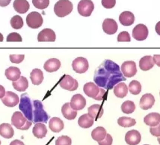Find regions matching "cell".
I'll return each mask as SVG.
<instances>
[{"label":"cell","mask_w":160,"mask_h":145,"mask_svg":"<svg viewBox=\"0 0 160 145\" xmlns=\"http://www.w3.org/2000/svg\"><path fill=\"white\" fill-rule=\"evenodd\" d=\"M127 80L119 66L113 61L106 60L95 70L94 81L99 87L106 89L114 88L118 83Z\"/></svg>","instance_id":"6da1fadb"},{"label":"cell","mask_w":160,"mask_h":145,"mask_svg":"<svg viewBox=\"0 0 160 145\" xmlns=\"http://www.w3.org/2000/svg\"><path fill=\"white\" fill-rule=\"evenodd\" d=\"M19 108L26 119L32 123H46L49 118L43 110V104L39 100H31L28 93L21 95Z\"/></svg>","instance_id":"7a4b0ae2"},{"label":"cell","mask_w":160,"mask_h":145,"mask_svg":"<svg viewBox=\"0 0 160 145\" xmlns=\"http://www.w3.org/2000/svg\"><path fill=\"white\" fill-rule=\"evenodd\" d=\"M11 124L20 130H28L32 125V122L26 119L22 113L15 111L11 117Z\"/></svg>","instance_id":"3957f363"},{"label":"cell","mask_w":160,"mask_h":145,"mask_svg":"<svg viewBox=\"0 0 160 145\" xmlns=\"http://www.w3.org/2000/svg\"><path fill=\"white\" fill-rule=\"evenodd\" d=\"M73 8V4L69 0H59L54 6V12L56 16L64 18L70 14Z\"/></svg>","instance_id":"277c9868"},{"label":"cell","mask_w":160,"mask_h":145,"mask_svg":"<svg viewBox=\"0 0 160 145\" xmlns=\"http://www.w3.org/2000/svg\"><path fill=\"white\" fill-rule=\"evenodd\" d=\"M43 19L42 15L37 11H32L26 17V24L28 27L32 29H38L43 25Z\"/></svg>","instance_id":"5b68a950"},{"label":"cell","mask_w":160,"mask_h":145,"mask_svg":"<svg viewBox=\"0 0 160 145\" xmlns=\"http://www.w3.org/2000/svg\"><path fill=\"white\" fill-rule=\"evenodd\" d=\"M94 9V5L91 0H81L78 4V12L83 17H90Z\"/></svg>","instance_id":"8992f818"},{"label":"cell","mask_w":160,"mask_h":145,"mask_svg":"<svg viewBox=\"0 0 160 145\" xmlns=\"http://www.w3.org/2000/svg\"><path fill=\"white\" fill-rule=\"evenodd\" d=\"M59 85L62 89L69 91H75L79 87V83L76 79L70 75H64L59 81Z\"/></svg>","instance_id":"52a82bcc"},{"label":"cell","mask_w":160,"mask_h":145,"mask_svg":"<svg viewBox=\"0 0 160 145\" xmlns=\"http://www.w3.org/2000/svg\"><path fill=\"white\" fill-rule=\"evenodd\" d=\"M72 67H73V71H75L77 73L83 74L88 69V61L84 57H77L72 62Z\"/></svg>","instance_id":"ba28073f"},{"label":"cell","mask_w":160,"mask_h":145,"mask_svg":"<svg viewBox=\"0 0 160 145\" xmlns=\"http://www.w3.org/2000/svg\"><path fill=\"white\" fill-rule=\"evenodd\" d=\"M121 71L125 78H132L137 73L136 64L134 61H126L121 65Z\"/></svg>","instance_id":"9c48e42d"},{"label":"cell","mask_w":160,"mask_h":145,"mask_svg":"<svg viewBox=\"0 0 160 145\" xmlns=\"http://www.w3.org/2000/svg\"><path fill=\"white\" fill-rule=\"evenodd\" d=\"M149 31L145 25L138 24L133 28L132 36L137 41H144L148 38Z\"/></svg>","instance_id":"30bf717a"},{"label":"cell","mask_w":160,"mask_h":145,"mask_svg":"<svg viewBox=\"0 0 160 145\" xmlns=\"http://www.w3.org/2000/svg\"><path fill=\"white\" fill-rule=\"evenodd\" d=\"M56 35L55 32L51 29H44L38 33V41L39 42H54L56 41Z\"/></svg>","instance_id":"8fae6325"},{"label":"cell","mask_w":160,"mask_h":145,"mask_svg":"<svg viewBox=\"0 0 160 145\" xmlns=\"http://www.w3.org/2000/svg\"><path fill=\"white\" fill-rule=\"evenodd\" d=\"M83 91L88 96L96 100L97 97L98 96L99 93H100V88L95 83L88 82L84 85Z\"/></svg>","instance_id":"7c38bea8"},{"label":"cell","mask_w":160,"mask_h":145,"mask_svg":"<svg viewBox=\"0 0 160 145\" xmlns=\"http://www.w3.org/2000/svg\"><path fill=\"white\" fill-rule=\"evenodd\" d=\"M2 102L5 106L13 108L18 105V103L20 102V99L16 93L11 92V91H8L5 93V96L2 99Z\"/></svg>","instance_id":"4fadbf2b"},{"label":"cell","mask_w":160,"mask_h":145,"mask_svg":"<svg viewBox=\"0 0 160 145\" xmlns=\"http://www.w3.org/2000/svg\"><path fill=\"white\" fill-rule=\"evenodd\" d=\"M142 140V135L138 131L132 129L127 132L125 135V142L129 145H138Z\"/></svg>","instance_id":"5bb4252c"},{"label":"cell","mask_w":160,"mask_h":145,"mask_svg":"<svg viewBox=\"0 0 160 145\" xmlns=\"http://www.w3.org/2000/svg\"><path fill=\"white\" fill-rule=\"evenodd\" d=\"M70 104L71 108L77 111L85 108L86 105V100L81 94H76L71 98Z\"/></svg>","instance_id":"9a60e30c"},{"label":"cell","mask_w":160,"mask_h":145,"mask_svg":"<svg viewBox=\"0 0 160 145\" xmlns=\"http://www.w3.org/2000/svg\"><path fill=\"white\" fill-rule=\"evenodd\" d=\"M155 104V98L151 93H146L143 95L140 99L139 105L143 110L150 109Z\"/></svg>","instance_id":"2e32d148"},{"label":"cell","mask_w":160,"mask_h":145,"mask_svg":"<svg viewBox=\"0 0 160 145\" xmlns=\"http://www.w3.org/2000/svg\"><path fill=\"white\" fill-rule=\"evenodd\" d=\"M118 24L115 20L111 18L105 19L102 23V30L108 35H113L118 31Z\"/></svg>","instance_id":"e0dca14e"},{"label":"cell","mask_w":160,"mask_h":145,"mask_svg":"<svg viewBox=\"0 0 160 145\" xmlns=\"http://www.w3.org/2000/svg\"><path fill=\"white\" fill-rule=\"evenodd\" d=\"M119 21L125 26H129L135 22V16L130 11H123L119 16Z\"/></svg>","instance_id":"ac0fdd59"},{"label":"cell","mask_w":160,"mask_h":145,"mask_svg":"<svg viewBox=\"0 0 160 145\" xmlns=\"http://www.w3.org/2000/svg\"><path fill=\"white\" fill-rule=\"evenodd\" d=\"M5 77H6L9 81L14 82L20 79V78L21 77V72L19 68L15 67V66H11V67L8 68L7 69L5 70Z\"/></svg>","instance_id":"d6986e66"},{"label":"cell","mask_w":160,"mask_h":145,"mask_svg":"<svg viewBox=\"0 0 160 145\" xmlns=\"http://www.w3.org/2000/svg\"><path fill=\"white\" fill-rule=\"evenodd\" d=\"M61 67V62L56 58L49 59L43 65V68L47 72H54L58 71Z\"/></svg>","instance_id":"ffe728a7"},{"label":"cell","mask_w":160,"mask_h":145,"mask_svg":"<svg viewBox=\"0 0 160 145\" xmlns=\"http://www.w3.org/2000/svg\"><path fill=\"white\" fill-rule=\"evenodd\" d=\"M62 113L64 116V117H65L67 120H74L77 116V110H73V108L70 106V104L69 102H67L62 108Z\"/></svg>","instance_id":"44dd1931"},{"label":"cell","mask_w":160,"mask_h":145,"mask_svg":"<svg viewBox=\"0 0 160 145\" xmlns=\"http://www.w3.org/2000/svg\"><path fill=\"white\" fill-rule=\"evenodd\" d=\"M144 122L146 125L150 127L156 126L160 123V114L153 112L145 116L144 118Z\"/></svg>","instance_id":"7402d4cb"},{"label":"cell","mask_w":160,"mask_h":145,"mask_svg":"<svg viewBox=\"0 0 160 145\" xmlns=\"http://www.w3.org/2000/svg\"><path fill=\"white\" fill-rule=\"evenodd\" d=\"M155 62H154L153 56H144L139 61V67L142 71H148L153 67Z\"/></svg>","instance_id":"603a6c76"},{"label":"cell","mask_w":160,"mask_h":145,"mask_svg":"<svg viewBox=\"0 0 160 145\" xmlns=\"http://www.w3.org/2000/svg\"><path fill=\"white\" fill-rule=\"evenodd\" d=\"M14 10L20 14H25L29 9V3L27 0H15L13 4Z\"/></svg>","instance_id":"cb8c5ba5"},{"label":"cell","mask_w":160,"mask_h":145,"mask_svg":"<svg viewBox=\"0 0 160 145\" xmlns=\"http://www.w3.org/2000/svg\"><path fill=\"white\" fill-rule=\"evenodd\" d=\"M88 114L94 120H98L103 114L104 110L100 105H93L88 108Z\"/></svg>","instance_id":"d4e9b609"},{"label":"cell","mask_w":160,"mask_h":145,"mask_svg":"<svg viewBox=\"0 0 160 145\" xmlns=\"http://www.w3.org/2000/svg\"><path fill=\"white\" fill-rule=\"evenodd\" d=\"M49 127L53 132H60L64 129V124L60 118L52 117L49 123Z\"/></svg>","instance_id":"484cf974"},{"label":"cell","mask_w":160,"mask_h":145,"mask_svg":"<svg viewBox=\"0 0 160 145\" xmlns=\"http://www.w3.org/2000/svg\"><path fill=\"white\" fill-rule=\"evenodd\" d=\"M14 135V129L12 126L9 123H2L0 125V135L3 138L9 139L11 138Z\"/></svg>","instance_id":"4316f807"},{"label":"cell","mask_w":160,"mask_h":145,"mask_svg":"<svg viewBox=\"0 0 160 145\" xmlns=\"http://www.w3.org/2000/svg\"><path fill=\"white\" fill-rule=\"evenodd\" d=\"M94 119L91 117L88 114H85L82 115L78 120V124L80 127L83 129H88L94 124Z\"/></svg>","instance_id":"83f0119b"},{"label":"cell","mask_w":160,"mask_h":145,"mask_svg":"<svg viewBox=\"0 0 160 145\" xmlns=\"http://www.w3.org/2000/svg\"><path fill=\"white\" fill-rule=\"evenodd\" d=\"M33 135L38 138H43L47 134V129L46 126L42 123H35L32 130Z\"/></svg>","instance_id":"f1b7e54d"},{"label":"cell","mask_w":160,"mask_h":145,"mask_svg":"<svg viewBox=\"0 0 160 145\" xmlns=\"http://www.w3.org/2000/svg\"><path fill=\"white\" fill-rule=\"evenodd\" d=\"M32 83L34 85H40L43 81V73L39 68H35L30 74Z\"/></svg>","instance_id":"f546056e"},{"label":"cell","mask_w":160,"mask_h":145,"mask_svg":"<svg viewBox=\"0 0 160 145\" xmlns=\"http://www.w3.org/2000/svg\"><path fill=\"white\" fill-rule=\"evenodd\" d=\"M12 85L16 90L19 91V92H24L26 89H28V81L26 77L21 76L20 79L17 81L13 82Z\"/></svg>","instance_id":"4dcf8cb0"},{"label":"cell","mask_w":160,"mask_h":145,"mask_svg":"<svg viewBox=\"0 0 160 145\" xmlns=\"http://www.w3.org/2000/svg\"><path fill=\"white\" fill-rule=\"evenodd\" d=\"M106 129L102 126H98L95 128L94 130L91 132V137L96 142H101L106 138Z\"/></svg>","instance_id":"1f68e13d"},{"label":"cell","mask_w":160,"mask_h":145,"mask_svg":"<svg viewBox=\"0 0 160 145\" xmlns=\"http://www.w3.org/2000/svg\"><path fill=\"white\" fill-rule=\"evenodd\" d=\"M128 88L125 83H119L114 87V93L118 98L123 99L127 95Z\"/></svg>","instance_id":"d6a6232c"},{"label":"cell","mask_w":160,"mask_h":145,"mask_svg":"<svg viewBox=\"0 0 160 145\" xmlns=\"http://www.w3.org/2000/svg\"><path fill=\"white\" fill-rule=\"evenodd\" d=\"M118 123L119 126H121L122 127L128 128L136 125V120L133 119V118L127 117H121L118 120Z\"/></svg>","instance_id":"836d02e7"},{"label":"cell","mask_w":160,"mask_h":145,"mask_svg":"<svg viewBox=\"0 0 160 145\" xmlns=\"http://www.w3.org/2000/svg\"><path fill=\"white\" fill-rule=\"evenodd\" d=\"M136 105L132 101H125L121 105V110L123 113L129 114H132L136 110Z\"/></svg>","instance_id":"e575fe53"},{"label":"cell","mask_w":160,"mask_h":145,"mask_svg":"<svg viewBox=\"0 0 160 145\" xmlns=\"http://www.w3.org/2000/svg\"><path fill=\"white\" fill-rule=\"evenodd\" d=\"M129 93L132 95H138L142 92V85L138 81H132L129 84Z\"/></svg>","instance_id":"d590c367"},{"label":"cell","mask_w":160,"mask_h":145,"mask_svg":"<svg viewBox=\"0 0 160 145\" xmlns=\"http://www.w3.org/2000/svg\"><path fill=\"white\" fill-rule=\"evenodd\" d=\"M11 26L15 30H20L23 26V20L19 15H15L11 19Z\"/></svg>","instance_id":"8d00e7d4"},{"label":"cell","mask_w":160,"mask_h":145,"mask_svg":"<svg viewBox=\"0 0 160 145\" xmlns=\"http://www.w3.org/2000/svg\"><path fill=\"white\" fill-rule=\"evenodd\" d=\"M32 4L36 8L43 10L49 5V0H32Z\"/></svg>","instance_id":"74e56055"},{"label":"cell","mask_w":160,"mask_h":145,"mask_svg":"<svg viewBox=\"0 0 160 145\" xmlns=\"http://www.w3.org/2000/svg\"><path fill=\"white\" fill-rule=\"evenodd\" d=\"M72 140L67 135H62L58 137L56 141V145H71Z\"/></svg>","instance_id":"f35d334b"},{"label":"cell","mask_w":160,"mask_h":145,"mask_svg":"<svg viewBox=\"0 0 160 145\" xmlns=\"http://www.w3.org/2000/svg\"><path fill=\"white\" fill-rule=\"evenodd\" d=\"M8 42H22V39L20 34L18 32H11L7 37Z\"/></svg>","instance_id":"ab89813d"},{"label":"cell","mask_w":160,"mask_h":145,"mask_svg":"<svg viewBox=\"0 0 160 145\" xmlns=\"http://www.w3.org/2000/svg\"><path fill=\"white\" fill-rule=\"evenodd\" d=\"M117 40L118 42H123V41L124 42H129L131 41V38L128 32L123 31L119 33V35H118Z\"/></svg>","instance_id":"60d3db41"},{"label":"cell","mask_w":160,"mask_h":145,"mask_svg":"<svg viewBox=\"0 0 160 145\" xmlns=\"http://www.w3.org/2000/svg\"><path fill=\"white\" fill-rule=\"evenodd\" d=\"M9 57H10L11 62L16 64H19L22 62L25 59L24 54H11Z\"/></svg>","instance_id":"b9f144b4"},{"label":"cell","mask_w":160,"mask_h":145,"mask_svg":"<svg viewBox=\"0 0 160 145\" xmlns=\"http://www.w3.org/2000/svg\"><path fill=\"white\" fill-rule=\"evenodd\" d=\"M101 3H102V5L104 8L107 9H110L115 7L116 0H102Z\"/></svg>","instance_id":"7bdbcfd3"},{"label":"cell","mask_w":160,"mask_h":145,"mask_svg":"<svg viewBox=\"0 0 160 145\" xmlns=\"http://www.w3.org/2000/svg\"><path fill=\"white\" fill-rule=\"evenodd\" d=\"M112 142H113V138H112V135L110 134H106V138L103 140L99 142V145H112Z\"/></svg>","instance_id":"ee69618b"},{"label":"cell","mask_w":160,"mask_h":145,"mask_svg":"<svg viewBox=\"0 0 160 145\" xmlns=\"http://www.w3.org/2000/svg\"><path fill=\"white\" fill-rule=\"evenodd\" d=\"M150 134L155 137H160V123L156 126L150 128Z\"/></svg>","instance_id":"f6af8a7d"},{"label":"cell","mask_w":160,"mask_h":145,"mask_svg":"<svg viewBox=\"0 0 160 145\" xmlns=\"http://www.w3.org/2000/svg\"><path fill=\"white\" fill-rule=\"evenodd\" d=\"M153 60H154V62H155V64L157 65V66H159L160 67V55H158V54H156L154 55L153 56Z\"/></svg>","instance_id":"bcb514c9"},{"label":"cell","mask_w":160,"mask_h":145,"mask_svg":"<svg viewBox=\"0 0 160 145\" xmlns=\"http://www.w3.org/2000/svg\"><path fill=\"white\" fill-rule=\"evenodd\" d=\"M11 0H0V6L6 7L11 3Z\"/></svg>","instance_id":"7dc6e473"},{"label":"cell","mask_w":160,"mask_h":145,"mask_svg":"<svg viewBox=\"0 0 160 145\" xmlns=\"http://www.w3.org/2000/svg\"><path fill=\"white\" fill-rule=\"evenodd\" d=\"M5 93H6V92H5V87L3 86L0 85V99H2L5 96Z\"/></svg>","instance_id":"c3c4849f"},{"label":"cell","mask_w":160,"mask_h":145,"mask_svg":"<svg viewBox=\"0 0 160 145\" xmlns=\"http://www.w3.org/2000/svg\"><path fill=\"white\" fill-rule=\"evenodd\" d=\"M10 145H25L24 143L20 140H14L10 143Z\"/></svg>","instance_id":"681fc988"},{"label":"cell","mask_w":160,"mask_h":145,"mask_svg":"<svg viewBox=\"0 0 160 145\" xmlns=\"http://www.w3.org/2000/svg\"><path fill=\"white\" fill-rule=\"evenodd\" d=\"M155 30H156V32H157V33L158 34V35H160V21H159L157 24H156Z\"/></svg>","instance_id":"f907efd6"},{"label":"cell","mask_w":160,"mask_h":145,"mask_svg":"<svg viewBox=\"0 0 160 145\" xmlns=\"http://www.w3.org/2000/svg\"><path fill=\"white\" fill-rule=\"evenodd\" d=\"M3 39H4V37H3L2 34L0 33V42H1V41H3Z\"/></svg>","instance_id":"816d5d0a"},{"label":"cell","mask_w":160,"mask_h":145,"mask_svg":"<svg viewBox=\"0 0 160 145\" xmlns=\"http://www.w3.org/2000/svg\"><path fill=\"white\" fill-rule=\"evenodd\" d=\"M157 140H158V142H159V144H160V137H158Z\"/></svg>","instance_id":"f5cc1de1"},{"label":"cell","mask_w":160,"mask_h":145,"mask_svg":"<svg viewBox=\"0 0 160 145\" xmlns=\"http://www.w3.org/2000/svg\"><path fill=\"white\" fill-rule=\"evenodd\" d=\"M0 145H1V141H0Z\"/></svg>","instance_id":"db71d44e"},{"label":"cell","mask_w":160,"mask_h":145,"mask_svg":"<svg viewBox=\"0 0 160 145\" xmlns=\"http://www.w3.org/2000/svg\"><path fill=\"white\" fill-rule=\"evenodd\" d=\"M144 145H149V144H144Z\"/></svg>","instance_id":"11a10c76"}]
</instances>
